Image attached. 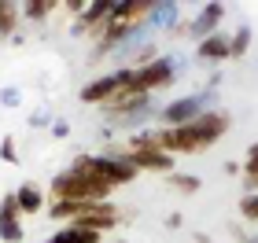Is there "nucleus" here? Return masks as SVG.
<instances>
[{
    "label": "nucleus",
    "instance_id": "nucleus-22",
    "mask_svg": "<svg viewBox=\"0 0 258 243\" xmlns=\"http://www.w3.org/2000/svg\"><path fill=\"white\" fill-rule=\"evenodd\" d=\"M0 100H4V103H11V107H15V103H19V92H15V89H4V92H0Z\"/></svg>",
    "mask_w": 258,
    "mask_h": 243
},
{
    "label": "nucleus",
    "instance_id": "nucleus-2",
    "mask_svg": "<svg viewBox=\"0 0 258 243\" xmlns=\"http://www.w3.org/2000/svg\"><path fill=\"white\" fill-rule=\"evenodd\" d=\"M114 188H107V184H100L96 177H89V173H81L74 162L55 173L52 177V199L59 203H107V195Z\"/></svg>",
    "mask_w": 258,
    "mask_h": 243
},
{
    "label": "nucleus",
    "instance_id": "nucleus-21",
    "mask_svg": "<svg viewBox=\"0 0 258 243\" xmlns=\"http://www.w3.org/2000/svg\"><path fill=\"white\" fill-rule=\"evenodd\" d=\"M0 158L11 162V166L19 162V147H15V140H11V136H4V140H0Z\"/></svg>",
    "mask_w": 258,
    "mask_h": 243
},
{
    "label": "nucleus",
    "instance_id": "nucleus-25",
    "mask_svg": "<svg viewBox=\"0 0 258 243\" xmlns=\"http://www.w3.org/2000/svg\"><path fill=\"white\" fill-rule=\"evenodd\" d=\"M196 243H210V236L207 232H196Z\"/></svg>",
    "mask_w": 258,
    "mask_h": 243
},
{
    "label": "nucleus",
    "instance_id": "nucleus-23",
    "mask_svg": "<svg viewBox=\"0 0 258 243\" xmlns=\"http://www.w3.org/2000/svg\"><path fill=\"white\" fill-rule=\"evenodd\" d=\"M52 133H55V136H67V133H70V125H67V122H55V125H52Z\"/></svg>",
    "mask_w": 258,
    "mask_h": 243
},
{
    "label": "nucleus",
    "instance_id": "nucleus-6",
    "mask_svg": "<svg viewBox=\"0 0 258 243\" xmlns=\"http://www.w3.org/2000/svg\"><path fill=\"white\" fill-rule=\"evenodd\" d=\"M173 63L170 55H155V59H148V63H137L133 66V89L137 92H144V96H151L155 89H166L170 81H173Z\"/></svg>",
    "mask_w": 258,
    "mask_h": 243
},
{
    "label": "nucleus",
    "instance_id": "nucleus-15",
    "mask_svg": "<svg viewBox=\"0 0 258 243\" xmlns=\"http://www.w3.org/2000/svg\"><path fill=\"white\" fill-rule=\"evenodd\" d=\"M243 188L258 195V144H251L247 158H243Z\"/></svg>",
    "mask_w": 258,
    "mask_h": 243
},
{
    "label": "nucleus",
    "instance_id": "nucleus-13",
    "mask_svg": "<svg viewBox=\"0 0 258 243\" xmlns=\"http://www.w3.org/2000/svg\"><path fill=\"white\" fill-rule=\"evenodd\" d=\"M15 199H19V210H22V214H41V206H44V192H41L33 181H26V184H22V188L15 192Z\"/></svg>",
    "mask_w": 258,
    "mask_h": 243
},
{
    "label": "nucleus",
    "instance_id": "nucleus-16",
    "mask_svg": "<svg viewBox=\"0 0 258 243\" xmlns=\"http://www.w3.org/2000/svg\"><path fill=\"white\" fill-rule=\"evenodd\" d=\"M55 8H59L55 0H30V4H22L19 11H22V15H26L30 22H44V19H48Z\"/></svg>",
    "mask_w": 258,
    "mask_h": 243
},
{
    "label": "nucleus",
    "instance_id": "nucleus-17",
    "mask_svg": "<svg viewBox=\"0 0 258 243\" xmlns=\"http://www.w3.org/2000/svg\"><path fill=\"white\" fill-rule=\"evenodd\" d=\"M19 26V4H8V0H0V37H11Z\"/></svg>",
    "mask_w": 258,
    "mask_h": 243
},
{
    "label": "nucleus",
    "instance_id": "nucleus-14",
    "mask_svg": "<svg viewBox=\"0 0 258 243\" xmlns=\"http://www.w3.org/2000/svg\"><path fill=\"white\" fill-rule=\"evenodd\" d=\"M177 19H181V4H155V8H151V15H148V26L166 30V26H173Z\"/></svg>",
    "mask_w": 258,
    "mask_h": 243
},
{
    "label": "nucleus",
    "instance_id": "nucleus-1",
    "mask_svg": "<svg viewBox=\"0 0 258 243\" xmlns=\"http://www.w3.org/2000/svg\"><path fill=\"white\" fill-rule=\"evenodd\" d=\"M48 217L63 221V225L92 228V232H111L114 225H122V210H114L111 203H59V199H52Z\"/></svg>",
    "mask_w": 258,
    "mask_h": 243
},
{
    "label": "nucleus",
    "instance_id": "nucleus-19",
    "mask_svg": "<svg viewBox=\"0 0 258 243\" xmlns=\"http://www.w3.org/2000/svg\"><path fill=\"white\" fill-rule=\"evenodd\" d=\"M247 44H251V30L240 26V30L229 37V55H243V52H247Z\"/></svg>",
    "mask_w": 258,
    "mask_h": 243
},
{
    "label": "nucleus",
    "instance_id": "nucleus-4",
    "mask_svg": "<svg viewBox=\"0 0 258 243\" xmlns=\"http://www.w3.org/2000/svg\"><path fill=\"white\" fill-rule=\"evenodd\" d=\"M129 89H133V66H122V70H114V74H103L96 81H89V85L81 89V103H89V107H107L111 100H118Z\"/></svg>",
    "mask_w": 258,
    "mask_h": 243
},
{
    "label": "nucleus",
    "instance_id": "nucleus-9",
    "mask_svg": "<svg viewBox=\"0 0 258 243\" xmlns=\"http://www.w3.org/2000/svg\"><path fill=\"white\" fill-rule=\"evenodd\" d=\"M221 19H225V4H203V8H199V15L181 26V33H188V37H196V41H207L210 33H218V22Z\"/></svg>",
    "mask_w": 258,
    "mask_h": 243
},
{
    "label": "nucleus",
    "instance_id": "nucleus-26",
    "mask_svg": "<svg viewBox=\"0 0 258 243\" xmlns=\"http://www.w3.org/2000/svg\"><path fill=\"white\" fill-rule=\"evenodd\" d=\"M111 243H125V239H111Z\"/></svg>",
    "mask_w": 258,
    "mask_h": 243
},
{
    "label": "nucleus",
    "instance_id": "nucleus-27",
    "mask_svg": "<svg viewBox=\"0 0 258 243\" xmlns=\"http://www.w3.org/2000/svg\"><path fill=\"white\" fill-rule=\"evenodd\" d=\"M254 243H258V239H254Z\"/></svg>",
    "mask_w": 258,
    "mask_h": 243
},
{
    "label": "nucleus",
    "instance_id": "nucleus-12",
    "mask_svg": "<svg viewBox=\"0 0 258 243\" xmlns=\"http://www.w3.org/2000/svg\"><path fill=\"white\" fill-rule=\"evenodd\" d=\"M196 55H199V59H210V63H214V59H229V37H225V33H210L207 41L196 44Z\"/></svg>",
    "mask_w": 258,
    "mask_h": 243
},
{
    "label": "nucleus",
    "instance_id": "nucleus-7",
    "mask_svg": "<svg viewBox=\"0 0 258 243\" xmlns=\"http://www.w3.org/2000/svg\"><path fill=\"white\" fill-rule=\"evenodd\" d=\"M203 111H207V92H199V96H181V100L166 103V107L159 111V118H162V125H166V129H177V125L196 122Z\"/></svg>",
    "mask_w": 258,
    "mask_h": 243
},
{
    "label": "nucleus",
    "instance_id": "nucleus-11",
    "mask_svg": "<svg viewBox=\"0 0 258 243\" xmlns=\"http://www.w3.org/2000/svg\"><path fill=\"white\" fill-rule=\"evenodd\" d=\"M111 11H114L111 0H92V4H85V11L78 15V30H81V33H92V37H100L103 26H107V19H111Z\"/></svg>",
    "mask_w": 258,
    "mask_h": 243
},
{
    "label": "nucleus",
    "instance_id": "nucleus-3",
    "mask_svg": "<svg viewBox=\"0 0 258 243\" xmlns=\"http://www.w3.org/2000/svg\"><path fill=\"white\" fill-rule=\"evenodd\" d=\"M74 166L81 173H89V177H96L100 184H107V188H122L140 173L129 162V155H78Z\"/></svg>",
    "mask_w": 258,
    "mask_h": 243
},
{
    "label": "nucleus",
    "instance_id": "nucleus-5",
    "mask_svg": "<svg viewBox=\"0 0 258 243\" xmlns=\"http://www.w3.org/2000/svg\"><path fill=\"white\" fill-rule=\"evenodd\" d=\"M129 162H133L137 170H144V173H173V155H166L162 147L151 144V136L148 133H137L133 140H129Z\"/></svg>",
    "mask_w": 258,
    "mask_h": 243
},
{
    "label": "nucleus",
    "instance_id": "nucleus-24",
    "mask_svg": "<svg viewBox=\"0 0 258 243\" xmlns=\"http://www.w3.org/2000/svg\"><path fill=\"white\" fill-rule=\"evenodd\" d=\"M166 228H181V214H170L166 217Z\"/></svg>",
    "mask_w": 258,
    "mask_h": 243
},
{
    "label": "nucleus",
    "instance_id": "nucleus-10",
    "mask_svg": "<svg viewBox=\"0 0 258 243\" xmlns=\"http://www.w3.org/2000/svg\"><path fill=\"white\" fill-rule=\"evenodd\" d=\"M26 228H22V210L15 195H4L0 199V239L4 243H22Z\"/></svg>",
    "mask_w": 258,
    "mask_h": 243
},
{
    "label": "nucleus",
    "instance_id": "nucleus-8",
    "mask_svg": "<svg viewBox=\"0 0 258 243\" xmlns=\"http://www.w3.org/2000/svg\"><path fill=\"white\" fill-rule=\"evenodd\" d=\"M192 125V133H196V140H199V147H207L210 144H218L221 136L229 133V125H232V118H229V111H203L196 122H188Z\"/></svg>",
    "mask_w": 258,
    "mask_h": 243
},
{
    "label": "nucleus",
    "instance_id": "nucleus-20",
    "mask_svg": "<svg viewBox=\"0 0 258 243\" xmlns=\"http://www.w3.org/2000/svg\"><path fill=\"white\" fill-rule=\"evenodd\" d=\"M240 217H243V221H258V195H254V192H243V199H240Z\"/></svg>",
    "mask_w": 258,
    "mask_h": 243
},
{
    "label": "nucleus",
    "instance_id": "nucleus-18",
    "mask_svg": "<svg viewBox=\"0 0 258 243\" xmlns=\"http://www.w3.org/2000/svg\"><path fill=\"white\" fill-rule=\"evenodd\" d=\"M170 188H177V192H184V195H192V192L203 188V181H199L196 173H170Z\"/></svg>",
    "mask_w": 258,
    "mask_h": 243
}]
</instances>
